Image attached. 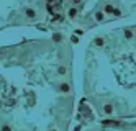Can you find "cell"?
Here are the masks:
<instances>
[{"instance_id":"obj_7","label":"cell","mask_w":136,"mask_h":131,"mask_svg":"<svg viewBox=\"0 0 136 131\" xmlns=\"http://www.w3.org/2000/svg\"><path fill=\"white\" fill-rule=\"evenodd\" d=\"M93 17H95L97 21H103V20H105V13H103V12H95Z\"/></svg>"},{"instance_id":"obj_15","label":"cell","mask_w":136,"mask_h":131,"mask_svg":"<svg viewBox=\"0 0 136 131\" xmlns=\"http://www.w3.org/2000/svg\"><path fill=\"white\" fill-rule=\"evenodd\" d=\"M80 2H82V0H72L74 5H80Z\"/></svg>"},{"instance_id":"obj_2","label":"cell","mask_w":136,"mask_h":131,"mask_svg":"<svg viewBox=\"0 0 136 131\" xmlns=\"http://www.w3.org/2000/svg\"><path fill=\"white\" fill-rule=\"evenodd\" d=\"M102 113L110 116V115H113V113H115V107H113L111 103H103V105H102Z\"/></svg>"},{"instance_id":"obj_1","label":"cell","mask_w":136,"mask_h":131,"mask_svg":"<svg viewBox=\"0 0 136 131\" xmlns=\"http://www.w3.org/2000/svg\"><path fill=\"white\" fill-rule=\"evenodd\" d=\"M71 90H72V87H71L69 82H66V80L57 85V92L59 94H71Z\"/></svg>"},{"instance_id":"obj_10","label":"cell","mask_w":136,"mask_h":131,"mask_svg":"<svg viewBox=\"0 0 136 131\" xmlns=\"http://www.w3.org/2000/svg\"><path fill=\"white\" fill-rule=\"evenodd\" d=\"M113 12H115V8H113L111 5H105V7H103V13H105V15H107V13H111V15H113Z\"/></svg>"},{"instance_id":"obj_17","label":"cell","mask_w":136,"mask_h":131,"mask_svg":"<svg viewBox=\"0 0 136 131\" xmlns=\"http://www.w3.org/2000/svg\"><path fill=\"white\" fill-rule=\"evenodd\" d=\"M135 35H136V31H135Z\"/></svg>"},{"instance_id":"obj_13","label":"cell","mask_w":136,"mask_h":131,"mask_svg":"<svg viewBox=\"0 0 136 131\" xmlns=\"http://www.w3.org/2000/svg\"><path fill=\"white\" fill-rule=\"evenodd\" d=\"M120 15H121V12H120V10H115V12H113V17H120Z\"/></svg>"},{"instance_id":"obj_14","label":"cell","mask_w":136,"mask_h":131,"mask_svg":"<svg viewBox=\"0 0 136 131\" xmlns=\"http://www.w3.org/2000/svg\"><path fill=\"white\" fill-rule=\"evenodd\" d=\"M82 33H84L82 30H75V35H77V36H82Z\"/></svg>"},{"instance_id":"obj_6","label":"cell","mask_w":136,"mask_h":131,"mask_svg":"<svg viewBox=\"0 0 136 131\" xmlns=\"http://www.w3.org/2000/svg\"><path fill=\"white\" fill-rule=\"evenodd\" d=\"M67 15H69V18H71V20L77 18V15H79V10L74 7V8H71V10H69V13H67Z\"/></svg>"},{"instance_id":"obj_16","label":"cell","mask_w":136,"mask_h":131,"mask_svg":"<svg viewBox=\"0 0 136 131\" xmlns=\"http://www.w3.org/2000/svg\"><path fill=\"white\" fill-rule=\"evenodd\" d=\"M49 131H57V130H56V128H53V130H49Z\"/></svg>"},{"instance_id":"obj_9","label":"cell","mask_w":136,"mask_h":131,"mask_svg":"<svg viewBox=\"0 0 136 131\" xmlns=\"http://www.w3.org/2000/svg\"><path fill=\"white\" fill-rule=\"evenodd\" d=\"M62 35H61V33H54V35H53V41H54V43H61V41H62Z\"/></svg>"},{"instance_id":"obj_11","label":"cell","mask_w":136,"mask_h":131,"mask_svg":"<svg viewBox=\"0 0 136 131\" xmlns=\"http://www.w3.org/2000/svg\"><path fill=\"white\" fill-rule=\"evenodd\" d=\"M125 38L126 39H133V31L131 30H125Z\"/></svg>"},{"instance_id":"obj_4","label":"cell","mask_w":136,"mask_h":131,"mask_svg":"<svg viewBox=\"0 0 136 131\" xmlns=\"http://www.w3.org/2000/svg\"><path fill=\"white\" fill-rule=\"evenodd\" d=\"M56 72H57V75H61V77H64V75H67V66H64V64H59L57 67H56Z\"/></svg>"},{"instance_id":"obj_18","label":"cell","mask_w":136,"mask_h":131,"mask_svg":"<svg viewBox=\"0 0 136 131\" xmlns=\"http://www.w3.org/2000/svg\"><path fill=\"white\" fill-rule=\"evenodd\" d=\"M107 131H108V130H107Z\"/></svg>"},{"instance_id":"obj_3","label":"cell","mask_w":136,"mask_h":131,"mask_svg":"<svg viewBox=\"0 0 136 131\" xmlns=\"http://www.w3.org/2000/svg\"><path fill=\"white\" fill-rule=\"evenodd\" d=\"M25 17H26L28 20H35L38 17V13H36V10L35 8H26L25 10Z\"/></svg>"},{"instance_id":"obj_5","label":"cell","mask_w":136,"mask_h":131,"mask_svg":"<svg viewBox=\"0 0 136 131\" xmlns=\"http://www.w3.org/2000/svg\"><path fill=\"white\" fill-rule=\"evenodd\" d=\"M93 46H97V48H103V46H105V38L97 36L95 39H93Z\"/></svg>"},{"instance_id":"obj_12","label":"cell","mask_w":136,"mask_h":131,"mask_svg":"<svg viewBox=\"0 0 136 131\" xmlns=\"http://www.w3.org/2000/svg\"><path fill=\"white\" fill-rule=\"evenodd\" d=\"M79 41H80V39H79L77 35H72V36H71V43H72V44H79Z\"/></svg>"},{"instance_id":"obj_8","label":"cell","mask_w":136,"mask_h":131,"mask_svg":"<svg viewBox=\"0 0 136 131\" xmlns=\"http://www.w3.org/2000/svg\"><path fill=\"white\" fill-rule=\"evenodd\" d=\"M0 131H13V128L10 126L8 123H2L0 125Z\"/></svg>"}]
</instances>
